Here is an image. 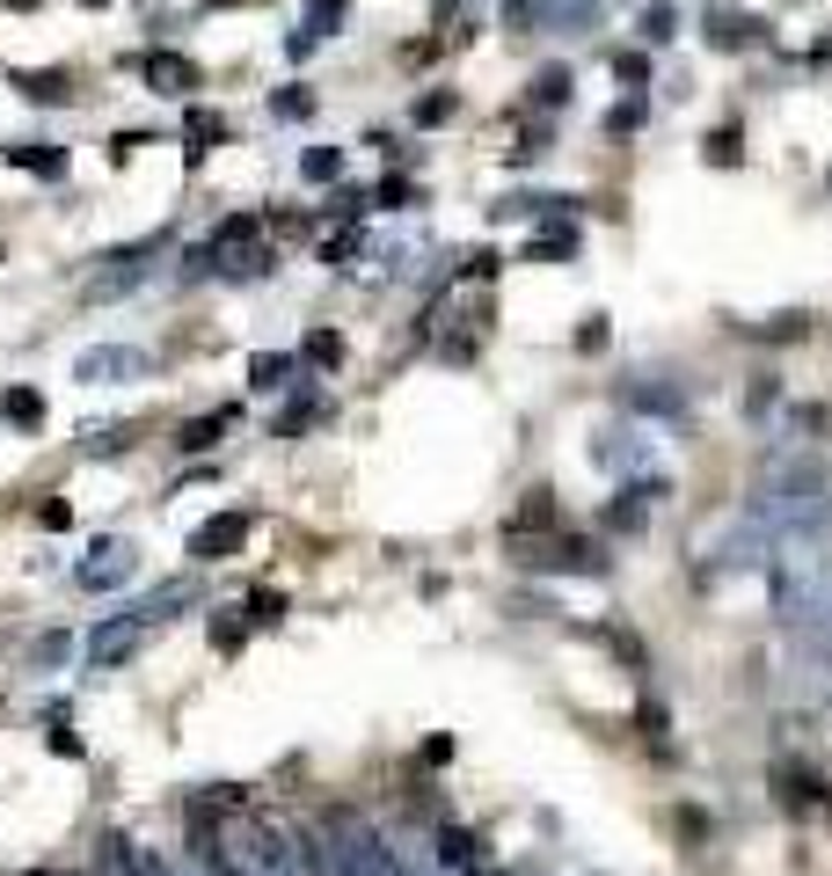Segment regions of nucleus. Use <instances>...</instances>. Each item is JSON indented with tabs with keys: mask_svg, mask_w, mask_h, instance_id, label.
Returning <instances> with one entry per match:
<instances>
[{
	"mask_svg": "<svg viewBox=\"0 0 832 876\" xmlns=\"http://www.w3.org/2000/svg\"><path fill=\"white\" fill-rule=\"evenodd\" d=\"M774 613L803 635H832V556L818 541H789L774 556Z\"/></svg>",
	"mask_w": 832,
	"mask_h": 876,
	"instance_id": "f03ea898",
	"label": "nucleus"
},
{
	"mask_svg": "<svg viewBox=\"0 0 832 876\" xmlns=\"http://www.w3.org/2000/svg\"><path fill=\"white\" fill-rule=\"evenodd\" d=\"M248 387H256V395L293 387V358H285V350H256V358H248Z\"/></svg>",
	"mask_w": 832,
	"mask_h": 876,
	"instance_id": "ddd939ff",
	"label": "nucleus"
},
{
	"mask_svg": "<svg viewBox=\"0 0 832 876\" xmlns=\"http://www.w3.org/2000/svg\"><path fill=\"white\" fill-rule=\"evenodd\" d=\"M774 782H781V804H789V811H811V804H818V774H797V767H781Z\"/></svg>",
	"mask_w": 832,
	"mask_h": 876,
	"instance_id": "4be33fe9",
	"label": "nucleus"
},
{
	"mask_svg": "<svg viewBox=\"0 0 832 876\" xmlns=\"http://www.w3.org/2000/svg\"><path fill=\"white\" fill-rule=\"evenodd\" d=\"M226 424H234V409H212V417H191L183 431H175V446H183V454H212Z\"/></svg>",
	"mask_w": 832,
	"mask_h": 876,
	"instance_id": "2eb2a0df",
	"label": "nucleus"
},
{
	"mask_svg": "<svg viewBox=\"0 0 832 876\" xmlns=\"http://www.w3.org/2000/svg\"><path fill=\"white\" fill-rule=\"evenodd\" d=\"M191 599H197V584H191V578H169V584H154V592H139V599H132V607H124V613H132L139 629H154V621H169V613H183V607H191Z\"/></svg>",
	"mask_w": 832,
	"mask_h": 876,
	"instance_id": "1a4fd4ad",
	"label": "nucleus"
},
{
	"mask_svg": "<svg viewBox=\"0 0 832 876\" xmlns=\"http://www.w3.org/2000/svg\"><path fill=\"white\" fill-rule=\"evenodd\" d=\"M285 621V592H248V629H271Z\"/></svg>",
	"mask_w": 832,
	"mask_h": 876,
	"instance_id": "a878e982",
	"label": "nucleus"
},
{
	"mask_svg": "<svg viewBox=\"0 0 832 876\" xmlns=\"http://www.w3.org/2000/svg\"><path fill=\"white\" fill-rule=\"evenodd\" d=\"M307 366H344V336H336V329H314L307 336Z\"/></svg>",
	"mask_w": 832,
	"mask_h": 876,
	"instance_id": "393cba45",
	"label": "nucleus"
},
{
	"mask_svg": "<svg viewBox=\"0 0 832 876\" xmlns=\"http://www.w3.org/2000/svg\"><path fill=\"white\" fill-rule=\"evenodd\" d=\"M526 570H577V578H607V556L591 541H555L548 556H526Z\"/></svg>",
	"mask_w": 832,
	"mask_h": 876,
	"instance_id": "9d476101",
	"label": "nucleus"
},
{
	"mask_svg": "<svg viewBox=\"0 0 832 876\" xmlns=\"http://www.w3.org/2000/svg\"><path fill=\"white\" fill-rule=\"evenodd\" d=\"M562 95H570V67H548V73H540V81H534V103H562Z\"/></svg>",
	"mask_w": 832,
	"mask_h": 876,
	"instance_id": "bb28decb",
	"label": "nucleus"
},
{
	"mask_svg": "<svg viewBox=\"0 0 832 876\" xmlns=\"http://www.w3.org/2000/svg\"><path fill=\"white\" fill-rule=\"evenodd\" d=\"M555 256H577V227H548L526 242V263H555Z\"/></svg>",
	"mask_w": 832,
	"mask_h": 876,
	"instance_id": "aec40b11",
	"label": "nucleus"
},
{
	"mask_svg": "<svg viewBox=\"0 0 832 876\" xmlns=\"http://www.w3.org/2000/svg\"><path fill=\"white\" fill-rule=\"evenodd\" d=\"M534 526H555V490H534L519 511H511V526H504V533H511V541H526Z\"/></svg>",
	"mask_w": 832,
	"mask_h": 876,
	"instance_id": "a211bd4d",
	"label": "nucleus"
},
{
	"mask_svg": "<svg viewBox=\"0 0 832 876\" xmlns=\"http://www.w3.org/2000/svg\"><path fill=\"white\" fill-rule=\"evenodd\" d=\"M242 643H248V613H220V621H212V650H220V658H234Z\"/></svg>",
	"mask_w": 832,
	"mask_h": 876,
	"instance_id": "5701e85b",
	"label": "nucleus"
},
{
	"mask_svg": "<svg viewBox=\"0 0 832 876\" xmlns=\"http://www.w3.org/2000/svg\"><path fill=\"white\" fill-rule=\"evenodd\" d=\"M613 73H621V81H650V59L642 52H613Z\"/></svg>",
	"mask_w": 832,
	"mask_h": 876,
	"instance_id": "72a5a7b5",
	"label": "nucleus"
},
{
	"mask_svg": "<svg viewBox=\"0 0 832 876\" xmlns=\"http://www.w3.org/2000/svg\"><path fill=\"white\" fill-rule=\"evenodd\" d=\"M300 175H307V183H336V175H344V146H307V154H300Z\"/></svg>",
	"mask_w": 832,
	"mask_h": 876,
	"instance_id": "412c9836",
	"label": "nucleus"
},
{
	"mask_svg": "<svg viewBox=\"0 0 832 876\" xmlns=\"http://www.w3.org/2000/svg\"><path fill=\"white\" fill-rule=\"evenodd\" d=\"M139 146H154V140H146V132H118V140H110V161H132Z\"/></svg>",
	"mask_w": 832,
	"mask_h": 876,
	"instance_id": "e433bc0d",
	"label": "nucleus"
},
{
	"mask_svg": "<svg viewBox=\"0 0 832 876\" xmlns=\"http://www.w3.org/2000/svg\"><path fill=\"white\" fill-rule=\"evenodd\" d=\"M322 409H329V403H322V395H300V403L285 409V417H277V438H300V431H307L314 417H322Z\"/></svg>",
	"mask_w": 832,
	"mask_h": 876,
	"instance_id": "b1692460",
	"label": "nucleus"
},
{
	"mask_svg": "<svg viewBox=\"0 0 832 876\" xmlns=\"http://www.w3.org/2000/svg\"><path fill=\"white\" fill-rule=\"evenodd\" d=\"M95 876H146V855H139L124 833H103V847H95Z\"/></svg>",
	"mask_w": 832,
	"mask_h": 876,
	"instance_id": "f8f14e48",
	"label": "nucleus"
},
{
	"mask_svg": "<svg viewBox=\"0 0 832 876\" xmlns=\"http://www.w3.org/2000/svg\"><path fill=\"white\" fill-rule=\"evenodd\" d=\"M672 825H679V841H709V811H687V804H679Z\"/></svg>",
	"mask_w": 832,
	"mask_h": 876,
	"instance_id": "7c9ffc66",
	"label": "nucleus"
},
{
	"mask_svg": "<svg viewBox=\"0 0 832 876\" xmlns=\"http://www.w3.org/2000/svg\"><path fill=\"white\" fill-rule=\"evenodd\" d=\"M636 124H642V103H613L607 110V132H636Z\"/></svg>",
	"mask_w": 832,
	"mask_h": 876,
	"instance_id": "c9c22d12",
	"label": "nucleus"
},
{
	"mask_svg": "<svg viewBox=\"0 0 832 876\" xmlns=\"http://www.w3.org/2000/svg\"><path fill=\"white\" fill-rule=\"evenodd\" d=\"M709 161H716V169H723V161H738V124H723V132L709 140Z\"/></svg>",
	"mask_w": 832,
	"mask_h": 876,
	"instance_id": "473e14b6",
	"label": "nucleus"
},
{
	"mask_svg": "<svg viewBox=\"0 0 832 876\" xmlns=\"http://www.w3.org/2000/svg\"><path fill=\"white\" fill-rule=\"evenodd\" d=\"M745 511L767 526V533L811 541V533H825V526H832V475L818 468V460H781L760 490H752Z\"/></svg>",
	"mask_w": 832,
	"mask_h": 876,
	"instance_id": "f257e3e1",
	"label": "nucleus"
},
{
	"mask_svg": "<svg viewBox=\"0 0 832 876\" xmlns=\"http://www.w3.org/2000/svg\"><path fill=\"white\" fill-rule=\"evenodd\" d=\"M16 95H30V103H67L73 81L67 73H16Z\"/></svg>",
	"mask_w": 832,
	"mask_h": 876,
	"instance_id": "6ab92c4d",
	"label": "nucleus"
},
{
	"mask_svg": "<svg viewBox=\"0 0 832 876\" xmlns=\"http://www.w3.org/2000/svg\"><path fill=\"white\" fill-rule=\"evenodd\" d=\"M132 73H139V81H146V88H154V95H175V103L205 88V73H197V59H183V52H132Z\"/></svg>",
	"mask_w": 832,
	"mask_h": 876,
	"instance_id": "0eeeda50",
	"label": "nucleus"
},
{
	"mask_svg": "<svg viewBox=\"0 0 832 876\" xmlns=\"http://www.w3.org/2000/svg\"><path fill=\"white\" fill-rule=\"evenodd\" d=\"M438 869L483 876V841H475V833H460V825H438Z\"/></svg>",
	"mask_w": 832,
	"mask_h": 876,
	"instance_id": "9b49d317",
	"label": "nucleus"
},
{
	"mask_svg": "<svg viewBox=\"0 0 832 876\" xmlns=\"http://www.w3.org/2000/svg\"><path fill=\"white\" fill-rule=\"evenodd\" d=\"M67 650H73V635H37V665H59Z\"/></svg>",
	"mask_w": 832,
	"mask_h": 876,
	"instance_id": "f704fd0d",
	"label": "nucleus"
},
{
	"mask_svg": "<svg viewBox=\"0 0 832 876\" xmlns=\"http://www.w3.org/2000/svg\"><path fill=\"white\" fill-rule=\"evenodd\" d=\"M139 578V548L132 541H95L88 548V562H73V584L81 592H118V584Z\"/></svg>",
	"mask_w": 832,
	"mask_h": 876,
	"instance_id": "39448f33",
	"label": "nucleus"
},
{
	"mask_svg": "<svg viewBox=\"0 0 832 876\" xmlns=\"http://www.w3.org/2000/svg\"><path fill=\"white\" fill-rule=\"evenodd\" d=\"M146 373H154V350H139V344H103V350H81L73 380H81V387H118V380H146Z\"/></svg>",
	"mask_w": 832,
	"mask_h": 876,
	"instance_id": "20e7f679",
	"label": "nucleus"
},
{
	"mask_svg": "<svg viewBox=\"0 0 832 876\" xmlns=\"http://www.w3.org/2000/svg\"><path fill=\"white\" fill-rule=\"evenodd\" d=\"M22 876H59V869H22Z\"/></svg>",
	"mask_w": 832,
	"mask_h": 876,
	"instance_id": "58836bf2",
	"label": "nucleus"
},
{
	"mask_svg": "<svg viewBox=\"0 0 832 876\" xmlns=\"http://www.w3.org/2000/svg\"><path fill=\"white\" fill-rule=\"evenodd\" d=\"M161 248H169V234H146V242H132V248H118V256H103L110 271H95L81 293H88V299H118V293H132V285H146V278H154V263H161Z\"/></svg>",
	"mask_w": 832,
	"mask_h": 876,
	"instance_id": "7ed1b4c3",
	"label": "nucleus"
},
{
	"mask_svg": "<svg viewBox=\"0 0 832 876\" xmlns=\"http://www.w3.org/2000/svg\"><path fill=\"white\" fill-rule=\"evenodd\" d=\"M271 110H277V118H307L314 95H307V88H285V95H271Z\"/></svg>",
	"mask_w": 832,
	"mask_h": 876,
	"instance_id": "2f4dec72",
	"label": "nucleus"
},
{
	"mask_svg": "<svg viewBox=\"0 0 832 876\" xmlns=\"http://www.w3.org/2000/svg\"><path fill=\"white\" fill-rule=\"evenodd\" d=\"M139 635H146V629H139L132 613H110V621H95V629H88L81 658H88V665H95V672H118L124 658H132V650H139Z\"/></svg>",
	"mask_w": 832,
	"mask_h": 876,
	"instance_id": "6e6552de",
	"label": "nucleus"
},
{
	"mask_svg": "<svg viewBox=\"0 0 832 876\" xmlns=\"http://www.w3.org/2000/svg\"><path fill=\"white\" fill-rule=\"evenodd\" d=\"M88 8H103V0H88Z\"/></svg>",
	"mask_w": 832,
	"mask_h": 876,
	"instance_id": "ea45409f",
	"label": "nucleus"
},
{
	"mask_svg": "<svg viewBox=\"0 0 832 876\" xmlns=\"http://www.w3.org/2000/svg\"><path fill=\"white\" fill-rule=\"evenodd\" d=\"M642 37H658V44H664V37H672V8H650V16H642Z\"/></svg>",
	"mask_w": 832,
	"mask_h": 876,
	"instance_id": "4c0bfd02",
	"label": "nucleus"
},
{
	"mask_svg": "<svg viewBox=\"0 0 832 876\" xmlns=\"http://www.w3.org/2000/svg\"><path fill=\"white\" fill-rule=\"evenodd\" d=\"M248 533H256V511H242V505L212 511V519L191 533V556L197 562H226V556H242V548H248Z\"/></svg>",
	"mask_w": 832,
	"mask_h": 876,
	"instance_id": "423d86ee",
	"label": "nucleus"
},
{
	"mask_svg": "<svg viewBox=\"0 0 832 876\" xmlns=\"http://www.w3.org/2000/svg\"><path fill=\"white\" fill-rule=\"evenodd\" d=\"M0 161H16V169H37V175H67V154L52 140H30V146H8Z\"/></svg>",
	"mask_w": 832,
	"mask_h": 876,
	"instance_id": "f3484780",
	"label": "nucleus"
},
{
	"mask_svg": "<svg viewBox=\"0 0 832 876\" xmlns=\"http://www.w3.org/2000/svg\"><path fill=\"white\" fill-rule=\"evenodd\" d=\"M183 140H191V161H205L212 146L226 140V118L220 110H191V118H183Z\"/></svg>",
	"mask_w": 832,
	"mask_h": 876,
	"instance_id": "dca6fc26",
	"label": "nucleus"
},
{
	"mask_svg": "<svg viewBox=\"0 0 832 876\" xmlns=\"http://www.w3.org/2000/svg\"><path fill=\"white\" fill-rule=\"evenodd\" d=\"M373 205H381V212H409V205H416V191L402 183V175H387L381 191H373Z\"/></svg>",
	"mask_w": 832,
	"mask_h": 876,
	"instance_id": "cd10ccee",
	"label": "nucleus"
},
{
	"mask_svg": "<svg viewBox=\"0 0 832 876\" xmlns=\"http://www.w3.org/2000/svg\"><path fill=\"white\" fill-rule=\"evenodd\" d=\"M37 526H44V533H67V526H73V505H67V497H52V505H37Z\"/></svg>",
	"mask_w": 832,
	"mask_h": 876,
	"instance_id": "c756f323",
	"label": "nucleus"
},
{
	"mask_svg": "<svg viewBox=\"0 0 832 876\" xmlns=\"http://www.w3.org/2000/svg\"><path fill=\"white\" fill-rule=\"evenodd\" d=\"M453 118V95L438 88V95H416V124H446Z\"/></svg>",
	"mask_w": 832,
	"mask_h": 876,
	"instance_id": "c85d7f7f",
	"label": "nucleus"
},
{
	"mask_svg": "<svg viewBox=\"0 0 832 876\" xmlns=\"http://www.w3.org/2000/svg\"><path fill=\"white\" fill-rule=\"evenodd\" d=\"M0 424L37 431V424H44V395H37V387H8V395H0Z\"/></svg>",
	"mask_w": 832,
	"mask_h": 876,
	"instance_id": "4468645a",
	"label": "nucleus"
}]
</instances>
